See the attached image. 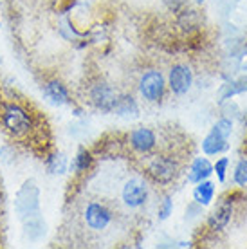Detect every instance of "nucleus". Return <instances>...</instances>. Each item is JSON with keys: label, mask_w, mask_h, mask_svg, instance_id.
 Returning <instances> with one entry per match:
<instances>
[{"label": "nucleus", "mask_w": 247, "mask_h": 249, "mask_svg": "<svg viewBox=\"0 0 247 249\" xmlns=\"http://www.w3.org/2000/svg\"><path fill=\"white\" fill-rule=\"evenodd\" d=\"M0 123L15 139H25L36 128L35 116L18 101H6L0 105Z\"/></svg>", "instance_id": "nucleus-1"}, {"label": "nucleus", "mask_w": 247, "mask_h": 249, "mask_svg": "<svg viewBox=\"0 0 247 249\" xmlns=\"http://www.w3.org/2000/svg\"><path fill=\"white\" fill-rule=\"evenodd\" d=\"M15 212L20 220L40 215V190L35 181H25L15 197Z\"/></svg>", "instance_id": "nucleus-2"}, {"label": "nucleus", "mask_w": 247, "mask_h": 249, "mask_svg": "<svg viewBox=\"0 0 247 249\" xmlns=\"http://www.w3.org/2000/svg\"><path fill=\"white\" fill-rule=\"evenodd\" d=\"M146 174L154 182L166 186L173 182L179 175V162L175 161L172 156H154L150 157L148 164H146Z\"/></svg>", "instance_id": "nucleus-3"}, {"label": "nucleus", "mask_w": 247, "mask_h": 249, "mask_svg": "<svg viewBox=\"0 0 247 249\" xmlns=\"http://www.w3.org/2000/svg\"><path fill=\"white\" fill-rule=\"evenodd\" d=\"M166 81L161 71H148L139 80V92L148 103H159L164 98Z\"/></svg>", "instance_id": "nucleus-4"}, {"label": "nucleus", "mask_w": 247, "mask_h": 249, "mask_svg": "<svg viewBox=\"0 0 247 249\" xmlns=\"http://www.w3.org/2000/svg\"><path fill=\"white\" fill-rule=\"evenodd\" d=\"M118 98V92L106 81H98V83L90 85V89H88V100L101 112H112Z\"/></svg>", "instance_id": "nucleus-5"}, {"label": "nucleus", "mask_w": 247, "mask_h": 249, "mask_svg": "<svg viewBox=\"0 0 247 249\" xmlns=\"http://www.w3.org/2000/svg\"><path fill=\"white\" fill-rule=\"evenodd\" d=\"M231 134V121L228 119H220L215 124V128L210 132V136L204 139L202 143V150L208 156H216L224 150H228V137Z\"/></svg>", "instance_id": "nucleus-6"}, {"label": "nucleus", "mask_w": 247, "mask_h": 249, "mask_svg": "<svg viewBox=\"0 0 247 249\" xmlns=\"http://www.w3.org/2000/svg\"><path fill=\"white\" fill-rule=\"evenodd\" d=\"M83 220L88 230L103 231L112 222V212L101 202H88L83 210Z\"/></svg>", "instance_id": "nucleus-7"}, {"label": "nucleus", "mask_w": 247, "mask_h": 249, "mask_svg": "<svg viewBox=\"0 0 247 249\" xmlns=\"http://www.w3.org/2000/svg\"><path fill=\"white\" fill-rule=\"evenodd\" d=\"M121 199H123L124 206H128L130 210H137L141 206L146 204L148 200V186L146 182L141 179H130L123 186L121 192Z\"/></svg>", "instance_id": "nucleus-8"}, {"label": "nucleus", "mask_w": 247, "mask_h": 249, "mask_svg": "<svg viewBox=\"0 0 247 249\" xmlns=\"http://www.w3.org/2000/svg\"><path fill=\"white\" fill-rule=\"evenodd\" d=\"M193 83V74L192 69L182 63H175L170 69V74H168V87L175 96H184Z\"/></svg>", "instance_id": "nucleus-9"}, {"label": "nucleus", "mask_w": 247, "mask_h": 249, "mask_svg": "<svg viewBox=\"0 0 247 249\" xmlns=\"http://www.w3.org/2000/svg\"><path fill=\"white\" fill-rule=\"evenodd\" d=\"M128 144L134 152L144 156V154H150L157 146V136H155V132L152 128L139 126V128H134V130L130 132Z\"/></svg>", "instance_id": "nucleus-10"}, {"label": "nucleus", "mask_w": 247, "mask_h": 249, "mask_svg": "<svg viewBox=\"0 0 247 249\" xmlns=\"http://www.w3.org/2000/svg\"><path fill=\"white\" fill-rule=\"evenodd\" d=\"M42 94L45 100L56 107L69 105V103L72 101L71 100V92H69L67 85H65L62 80H58V78H53V80L45 81L42 85Z\"/></svg>", "instance_id": "nucleus-11"}, {"label": "nucleus", "mask_w": 247, "mask_h": 249, "mask_svg": "<svg viewBox=\"0 0 247 249\" xmlns=\"http://www.w3.org/2000/svg\"><path fill=\"white\" fill-rule=\"evenodd\" d=\"M231 213H233V206H231V202H229V200H222V202L213 210V213L210 215V218H208V226L215 231L224 230V228L228 226L229 220H231Z\"/></svg>", "instance_id": "nucleus-12"}, {"label": "nucleus", "mask_w": 247, "mask_h": 249, "mask_svg": "<svg viewBox=\"0 0 247 249\" xmlns=\"http://www.w3.org/2000/svg\"><path fill=\"white\" fill-rule=\"evenodd\" d=\"M211 174H213V164H211L206 157H197V159L192 162V166H190L188 179L197 184V182L204 181V179H210Z\"/></svg>", "instance_id": "nucleus-13"}, {"label": "nucleus", "mask_w": 247, "mask_h": 249, "mask_svg": "<svg viewBox=\"0 0 247 249\" xmlns=\"http://www.w3.org/2000/svg\"><path fill=\"white\" fill-rule=\"evenodd\" d=\"M24 222V235L25 238H29L31 242H36L45 235V222L42 220V215H35L22 220Z\"/></svg>", "instance_id": "nucleus-14"}, {"label": "nucleus", "mask_w": 247, "mask_h": 249, "mask_svg": "<svg viewBox=\"0 0 247 249\" xmlns=\"http://www.w3.org/2000/svg\"><path fill=\"white\" fill-rule=\"evenodd\" d=\"M94 162V156L90 150H87L85 146H81V148H78V152H76L74 159H72V164H71V168H72V172L78 175L81 174H87L88 170H90V166H92Z\"/></svg>", "instance_id": "nucleus-15"}, {"label": "nucleus", "mask_w": 247, "mask_h": 249, "mask_svg": "<svg viewBox=\"0 0 247 249\" xmlns=\"http://www.w3.org/2000/svg\"><path fill=\"white\" fill-rule=\"evenodd\" d=\"M45 166H47V172L51 175H63L69 168V161L65 154L62 152H53L45 157Z\"/></svg>", "instance_id": "nucleus-16"}, {"label": "nucleus", "mask_w": 247, "mask_h": 249, "mask_svg": "<svg viewBox=\"0 0 247 249\" xmlns=\"http://www.w3.org/2000/svg\"><path fill=\"white\" fill-rule=\"evenodd\" d=\"M213 195H215V184L208 179L197 182V186L193 190V199L197 200L198 204L208 206L213 200Z\"/></svg>", "instance_id": "nucleus-17"}, {"label": "nucleus", "mask_w": 247, "mask_h": 249, "mask_svg": "<svg viewBox=\"0 0 247 249\" xmlns=\"http://www.w3.org/2000/svg\"><path fill=\"white\" fill-rule=\"evenodd\" d=\"M114 112L123 118H130V116H137L139 110H137L136 100L132 96H119L116 107H114Z\"/></svg>", "instance_id": "nucleus-18"}, {"label": "nucleus", "mask_w": 247, "mask_h": 249, "mask_svg": "<svg viewBox=\"0 0 247 249\" xmlns=\"http://www.w3.org/2000/svg\"><path fill=\"white\" fill-rule=\"evenodd\" d=\"M235 181L238 186H246L247 184V161L246 159H242V161L238 162V166H236Z\"/></svg>", "instance_id": "nucleus-19"}, {"label": "nucleus", "mask_w": 247, "mask_h": 249, "mask_svg": "<svg viewBox=\"0 0 247 249\" xmlns=\"http://www.w3.org/2000/svg\"><path fill=\"white\" fill-rule=\"evenodd\" d=\"M173 212V200L170 197L162 200V204L159 206V220H166Z\"/></svg>", "instance_id": "nucleus-20"}, {"label": "nucleus", "mask_w": 247, "mask_h": 249, "mask_svg": "<svg viewBox=\"0 0 247 249\" xmlns=\"http://www.w3.org/2000/svg\"><path fill=\"white\" fill-rule=\"evenodd\" d=\"M228 157H222L220 161H216V164L213 166V172H216V175H218V181L222 182L224 179H226V168H228Z\"/></svg>", "instance_id": "nucleus-21"}, {"label": "nucleus", "mask_w": 247, "mask_h": 249, "mask_svg": "<svg viewBox=\"0 0 247 249\" xmlns=\"http://www.w3.org/2000/svg\"><path fill=\"white\" fill-rule=\"evenodd\" d=\"M197 2H202V0H197Z\"/></svg>", "instance_id": "nucleus-22"}]
</instances>
